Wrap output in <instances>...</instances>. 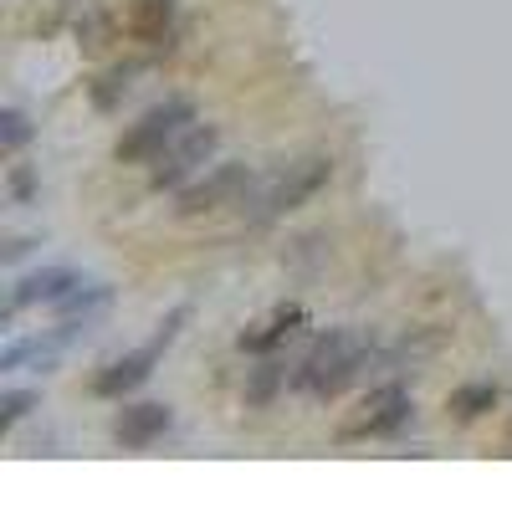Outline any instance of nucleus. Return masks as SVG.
Instances as JSON below:
<instances>
[{
  "mask_svg": "<svg viewBox=\"0 0 512 512\" xmlns=\"http://www.w3.org/2000/svg\"><path fill=\"white\" fill-rule=\"evenodd\" d=\"M369 344L359 333H349V328H333V333H323L318 344L303 354V364H297V374H292V384L303 395H318V400H333L344 384H354L359 379V369L369 364Z\"/></svg>",
  "mask_w": 512,
  "mask_h": 512,
  "instance_id": "obj_1",
  "label": "nucleus"
},
{
  "mask_svg": "<svg viewBox=\"0 0 512 512\" xmlns=\"http://www.w3.org/2000/svg\"><path fill=\"white\" fill-rule=\"evenodd\" d=\"M328 175H333V159H323V154L297 159V164L277 169V175H256L246 205H251L256 221H272V216H282V210H297L308 195H318ZM246 205H241V210H246Z\"/></svg>",
  "mask_w": 512,
  "mask_h": 512,
  "instance_id": "obj_2",
  "label": "nucleus"
},
{
  "mask_svg": "<svg viewBox=\"0 0 512 512\" xmlns=\"http://www.w3.org/2000/svg\"><path fill=\"white\" fill-rule=\"evenodd\" d=\"M190 123H195V103H190V98H164V103H154L134 128H128L113 154H118L123 164H154L169 144L185 134Z\"/></svg>",
  "mask_w": 512,
  "mask_h": 512,
  "instance_id": "obj_3",
  "label": "nucleus"
},
{
  "mask_svg": "<svg viewBox=\"0 0 512 512\" xmlns=\"http://www.w3.org/2000/svg\"><path fill=\"white\" fill-rule=\"evenodd\" d=\"M190 313L185 308H175V313H169L164 323H159V333L149 338V344L144 349H134V354H123V359H113L98 379H93V390L103 395V400H118V395H128V390H134V384H144L149 374H154V364L164 359V349L169 344H175V333H180V323H185Z\"/></svg>",
  "mask_w": 512,
  "mask_h": 512,
  "instance_id": "obj_4",
  "label": "nucleus"
},
{
  "mask_svg": "<svg viewBox=\"0 0 512 512\" xmlns=\"http://www.w3.org/2000/svg\"><path fill=\"white\" fill-rule=\"evenodd\" d=\"M251 185H256V169L251 164H216L205 180H195V185H185L180 190V216H210V210H226V205H246V195H251Z\"/></svg>",
  "mask_w": 512,
  "mask_h": 512,
  "instance_id": "obj_5",
  "label": "nucleus"
},
{
  "mask_svg": "<svg viewBox=\"0 0 512 512\" xmlns=\"http://www.w3.org/2000/svg\"><path fill=\"white\" fill-rule=\"evenodd\" d=\"M216 144H221V134L216 128H185V134L169 144L159 159H154V169H149V185L154 190H175V185H185L195 169L216 154Z\"/></svg>",
  "mask_w": 512,
  "mask_h": 512,
  "instance_id": "obj_6",
  "label": "nucleus"
},
{
  "mask_svg": "<svg viewBox=\"0 0 512 512\" xmlns=\"http://www.w3.org/2000/svg\"><path fill=\"white\" fill-rule=\"evenodd\" d=\"M410 420V390L400 384H379V390L364 400V415L349 425L344 436H384V431H400Z\"/></svg>",
  "mask_w": 512,
  "mask_h": 512,
  "instance_id": "obj_7",
  "label": "nucleus"
},
{
  "mask_svg": "<svg viewBox=\"0 0 512 512\" xmlns=\"http://www.w3.org/2000/svg\"><path fill=\"white\" fill-rule=\"evenodd\" d=\"M169 431V405H123L118 420H113V441L123 451H149L159 436Z\"/></svg>",
  "mask_w": 512,
  "mask_h": 512,
  "instance_id": "obj_8",
  "label": "nucleus"
},
{
  "mask_svg": "<svg viewBox=\"0 0 512 512\" xmlns=\"http://www.w3.org/2000/svg\"><path fill=\"white\" fill-rule=\"evenodd\" d=\"M82 287V277L72 267H47V272H31L26 282H16L11 292V313L16 308H31V303H67V297Z\"/></svg>",
  "mask_w": 512,
  "mask_h": 512,
  "instance_id": "obj_9",
  "label": "nucleus"
},
{
  "mask_svg": "<svg viewBox=\"0 0 512 512\" xmlns=\"http://www.w3.org/2000/svg\"><path fill=\"white\" fill-rule=\"evenodd\" d=\"M297 323H303V308H282L262 333H241V349L267 354V349H277V344H282V338H292V333H297Z\"/></svg>",
  "mask_w": 512,
  "mask_h": 512,
  "instance_id": "obj_10",
  "label": "nucleus"
},
{
  "mask_svg": "<svg viewBox=\"0 0 512 512\" xmlns=\"http://www.w3.org/2000/svg\"><path fill=\"white\" fill-rule=\"evenodd\" d=\"M497 400H502L497 384H492V379H477V384H461V390L451 395V410H456L461 420H477V415H487Z\"/></svg>",
  "mask_w": 512,
  "mask_h": 512,
  "instance_id": "obj_11",
  "label": "nucleus"
},
{
  "mask_svg": "<svg viewBox=\"0 0 512 512\" xmlns=\"http://www.w3.org/2000/svg\"><path fill=\"white\" fill-rule=\"evenodd\" d=\"M169 11H175V0H134V26H139V36L159 41L164 26H169Z\"/></svg>",
  "mask_w": 512,
  "mask_h": 512,
  "instance_id": "obj_12",
  "label": "nucleus"
},
{
  "mask_svg": "<svg viewBox=\"0 0 512 512\" xmlns=\"http://www.w3.org/2000/svg\"><path fill=\"white\" fill-rule=\"evenodd\" d=\"M26 139H31L26 113H21V108H6V113H0V149H6V154H21Z\"/></svg>",
  "mask_w": 512,
  "mask_h": 512,
  "instance_id": "obj_13",
  "label": "nucleus"
},
{
  "mask_svg": "<svg viewBox=\"0 0 512 512\" xmlns=\"http://www.w3.org/2000/svg\"><path fill=\"white\" fill-rule=\"evenodd\" d=\"M36 410V390H11L0 400V431H16V425Z\"/></svg>",
  "mask_w": 512,
  "mask_h": 512,
  "instance_id": "obj_14",
  "label": "nucleus"
}]
</instances>
